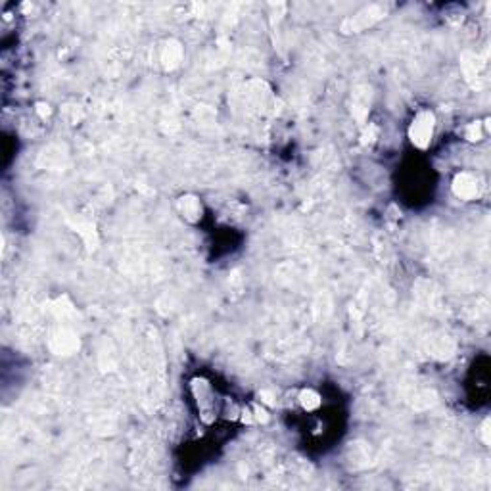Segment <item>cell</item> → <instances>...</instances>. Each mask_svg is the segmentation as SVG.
<instances>
[{
  "instance_id": "6da1fadb",
  "label": "cell",
  "mask_w": 491,
  "mask_h": 491,
  "mask_svg": "<svg viewBox=\"0 0 491 491\" xmlns=\"http://www.w3.org/2000/svg\"><path fill=\"white\" fill-rule=\"evenodd\" d=\"M434 123H436V117L432 112H420L414 117L413 125L409 129V137L414 146L428 148V144L432 142V135H434Z\"/></svg>"
},
{
  "instance_id": "7a4b0ae2",
  "label": "cell",
  "mask_w": 491,
  "mask_h": 491,
  "mask_svg": "<svg viewBox=\"0 0 491 491\" xmlns=\"http://www.w3.org/2000/svg\"><path fill=\"white\" fill-rule=\"evenodd\" d=\"M382 16H384V8H380V6H371V8L359 12L357 16L345 19L342 29H344L345 33H357V31H363V29L371 27L372 23L378 21Z\"/></svg>"
},
{
  "instance_id": "3957f363",
  "label": "cell",
  "mask_w": 491,
  "mask_h": 491,
  "mask_svg": "<svg viewBox=\"0 0 491 491\" xmlns=\"http://www.w3.org/2000/svg\"><path fill=\"white\" fill-rule=\"evenodd\" d=\"M453 192L461 200H472L478 194V182H476V179L472 175L463 173V175H459L457 179L453 181Z\"/></svg>"
},
{
  "instance_id": "277c9868",
  "label": "cell",
  "mask_w": 491,
  "mask_h": 491,
  "mask_svg": "<svg viewBox=\"0 0 491 491\" xmlns=\"http://www.w3.org/2000/svg\"><path fill=\"white\" fill-rule=\"evenodd\" d=\"M300 399H302V405L305 407L307 411H313V409H317V407L320 405V397L317 396L313 389H303Z\"/></svg>"
},
{
  "instance_id": "5b68a950",
  "label": "cell",
  "mask_w": 491,
  "mask_h": 491,
  "mask_svg": "<svg viewBox=\"0 0 491 491\" xmlns=\"http://www.w3.org/2000/svg\"><path fill=\"white\" fill-rule=\"evenodd\" d=\"M167 60H171L169 61V68H175L179 63V60H181V48H179V44H167L163 54L165 63H167Z\"/></svg>"
},
{
  "instance_id": "8992f818",
  "label": "cell",
  "mask_w": 491,
  "mask_h": 491,
  "mask_svg": "<svg viewBox=\"0 0 491 491\" xmlns=\"http://www.w3.org/2000/svg\"><path fill=\"white\" fill-rule=\"evenodd\" d=\"M181 207L182 211H184V215L190 217V219H194L192 215H200V206L194 198H182Z\"/></svg>"
},
{
  "instance_id": "52a82bcc",
  "label": "cell",
  "mask_w": 491,
  "mask_h": 491,
  "mask_svg": "<svg viewBox=\"0 0 491 491\" xmlns=\"http://www.w3.org/2000/svg\"><path fill=\"white\" fill-rule=\"evenodd\" d=\"M466 137H468V140H480V138H482L480 123H474V125H470V127H468V130H466Z\"/></svg>"
}]
</instances>
